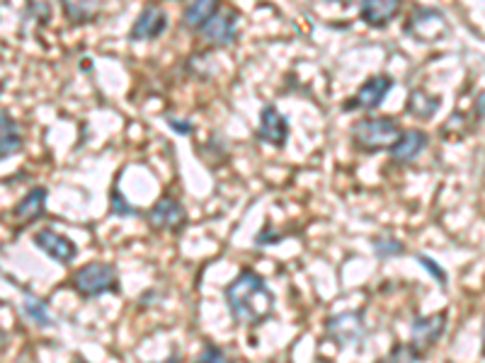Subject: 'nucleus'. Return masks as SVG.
<instances>
[{
    "label": "nucleus",
    "mask_w": 485,
    "mask_h": 363,
    "mask_svg": "<svg viewBox=\"0 0 485 363\" xmlns=\"http://www.w3.org/2000/svg\"><path fill=\"white\" fill-rule=\"evenodd\" d=\"M223 298L230 310V317L238 324L255 327L270 320L274 310V293L264 279L253 269H243L223 290Z\"/></svg>",
    "instance_id": "1"
},
{
    "label": "nucleus",
    "mask_w": 485,
    "mask_h": 363,
    "mask_svg": "<svg viewBox=\"0 0 485 363\" xmlns=\"http://www.w3.org/2000/svg\"><path fill=\"white\" fill-rule=\"evenodd\" d=\"M401 126L391 117H369L354 124L352 141L364 153H377V151H391L394 143L401 138Z\"/></svg>",
    "instance_id": "2"
},
{
    "label": "nucleus",
    "mask_w": 485,
    "mask_h": 363,
    "mask_svg": "<svg viewBox=\"0 0 485 363\" xmlns=\"http://www.w3.org/2000/svg\"><path fill=\"white\" fill-rule=\"evenodd\" d=\"M71 286L81 293L82 298H98L102 293L119 290V274H117V269L112 264L91 262V264H82L71 276Z\"/></svg>",
    "instance_id": "3"
},
{
    "label": "nucleus",
    "mask_w": 485,
    "mask_h": 363,
    "mask_svg": "<svg viewBox=\"0 0 485 363\" xmlns=\"http://www.w3.org/2000/svg\"><path fill=\"white\" fill-rule=\"evenodd\" d=\"M446 330V313H435L428 317H418L411 327V356L422 359V354H428L429 349L435 347L437 341L442 339Z\"/></svg>",
    "instance_id": "4"
},
{
    "label": "nucleus",
    "mask_w": 485,
    "mask_h": 363,
    "mask_svg": "<svg viewBox=\"0 0 485 363\" xmlns=\"http://www.w3.org/2000/svg\"><path fill=\"white\" fill-rule=\"evenodd\" d=\"M330 341H335L337 347H354V344H362L364 341V320L362 313H342L333 315L325 324Z\"/></svg>",
    "instance_id": "5"
},
{
    "label": "nucleus",
    "mask_w": 485,
    "mask_h": 363,
    "mask_svg": "<svg viewBox=\"0 0 485 363\" xmlns=\"http://www.w3.org/2000/svg\"><path fill=\"white\" fill-rule=\"evenodd\" d=\"M408 34L420 41H437L449 34V22L439 10L420 8L415 15L408 20Z\"/></svg>",
    "instance_id": "6"
},
{
    "label": "nucleus",
    "mask_w": 485,
    "mask_h": 363,
    "mask_svg": "<svg viewBox=\"0 0 485 363\" xmlns=\"http://www.w3.org/2000/svg\"><path fill=\"white\" fill-rule=\"evenodd\" d=\"M394 88V78L391 75H374L369 81L364 82L362 88L357 90V95L350 97L345 102V112H354V109H377L381 102L386 99V95Z\"/></svg>",
    "instance_id": "7"
},
{
    "label": "nucleus",
    "mask_w": 485,
    "mask_h": 363,
    "mask_svg": "<svg viewBox=\"0 0 485 363\" xmlns=\"http://www.w3.org/2000/svg\"><path fill=\"white\" fill-rule=\"evenodd\" d=\"M149 223L160 233H178L187 223V211L182 209V203L175 202L173 196H163L149 211Z\"/></svg>",
    "instance_id": "8"
},
{
    "label": "nucleus",
    "mask_w": 485,
    "mask_h": 363,
    "mask_svg": "<svg viewBox=\"0 0 485 363\" xmlns=\"http://www.w3.org/2000/svg\"><path fill=\"white\" fill-rule=\"evenodd\" d=\"M257 141L270 143L272 148H284L289 138V121L287 117L274 105H267L260 114V126H257Z\"/></svg>",
    "instance_id": "9"
},
{
    "label": "nucleus",
    "mask_w": 485,
    "mask_h": 363,
    "mask_svg": "<svg viewBox=\"0 0 485 363\" xmlns=\"http://www.w3.org/2000/svg\"><path fill=\"white\" fill-rule=\"evenodd\" d=\"M202 37L214 47H230L238 37V15L233 10H219L209 22L202 27Z\"/></svg>",
    "instance_id": "10"
},
{
    "label": "nucleus",
    "mask_w": 485,
    "mask_h": 363,
    "mask_svg": "<svg viewBox=\"0 0 485 363\" xmlns=\"http://www.w3.org/2000/svg\"><path fill=\"white\" fill-rule=\"evenodd\" d=\"M34 245H37L44 255H49L54 262H58V264H68V262H74L75 255H78L75 242L71 240V238H66V235L51 230V228H44V230L34 235Z\"/></svg>",
    "instance_id": "11"
},
{
    "label": "nucleus",
    "mask_w": 485,
    "mask_h": 363,
    "mask_svg": "<svg viewBox=\"0 0 485 363\" xmlns=\"http://www.w3.org/2000/svg\"><path fill=\"white\" fill-rule=\"evenodd\" d=\"M165 30H168V13L158 5H146L139 13V17L134 20L129 37L134 41H151L158 39Z\"/></svg>",
    "instance_id": "12"
},
{
    "label": "nucleus",
    "mask_w": 485,
    "mask_h": 363,
    "mask_svg": "<svg viewBox=\"0 0 485 363\" xmlns=\"http://www.w3.org/2000/svg\"><path fill=\"white\" fill-rule=\"evenodd\" d=\"M429 145V136L425 131L411 129L403 131L401 138L395 141L394 148H391V160L395 165H408V162L418 160L420 155L425 153V148Z\"/></svg>",
    "instance_id": "13"
},
{
    "label": "nucleus",
    "mask_w": 485,
    "mask_h": 363,
    "mask_svg": "<svg viewBox=\"0 0 485 363\" xmlns=\"http://www.w3.org/2000/svg\"><path fill=\"white\" fill-rule=\"evenodd\" d=\"M401 3L403 0H362V20L369 27H386L401 10Z\"/></svg>",
    "instance_id": "14"
},
{
    "label": "nucleus",
    "mask_w": 485,
    "mask_h": 363,
    "mask_svg": "<svg viewBox=\"0 0 485 363\" xmlns=\"http://www.w3.org/2000/svg\"><path fill=\"white\" fill-rule=\"evenodd\" d=\"M47 189L44 186H34L30 192L22 196V202H17V206L13 209V216L22 223H32L37 218L44 213V206H47Z\"/></svg>",
    "instance_id": "15"
},
{
    "label": "nucleus",
    "mask_w": 485,
    "mask_h": 363,
    "mask_svg": "<svg viewBox=\"0 0 485 363\" xmlns=\"http://www.w3.org/2000/svg\"><path fill=\"white\" fill-rule=\"evenodd\" d=\"M219 0H189L182 13V24H187L189 30H202L219 13Z\"/></svg>",
    "instance_id": "16"
},
{
    "label": "nucleus",
    "mask_w": 485,
    "mask_h": 363,
    "mask_svg": "<svg viewBox=\"0 0 485 363\" xmlns=\"http://www.w3.org/2000/svg\"><path fill=\"white\" fill-rule=\"evenodd\" d=\"M0 121H3L0 124V158L8 160V158L22 151V134H20L15 119L8 112H3Z\"/></svg>",
    "instance_id": "17"
},
{
    "label": "nucleus",
    "mask_w": 485,
    "mask_h": 363,
    "mask_svg": "<svg viewBox=\"0 0 485 363\" xmlns=\"http://www.w3.org/2000/svg\"><path fill=\"white\" fill-rule=\"evenodd\" d=\"M61 8L68 22L88 24L100 15L102 0H61Z\"/></svg>",
    "instance_id": "18"
},
{
    "label": "nucleus",
    "mask_w": 485,
    "mask_h": 363,
    "mask_svg": "<svg viewBox=\"0 0 485 363\" xmlns=\"http://www.w3.org/2000/svg\"><path fill=\"white\" fill-rule=\"evenodd\" d=\"M439 102H442L439 97L428 95L425 90H412L411 97H408V112L418 119H429L439 109Z\"/></svg>",
    "instance_id": "19"
},
{
    "label": "nucleus",
    "mask_w": 485,
    "mask_h": 363,
    "mask_svg": "<svg viewBox=\"0 0 485 363\" xmlns=\"http://www.w3.org/2000/svg\"><path fill=\"white\" fill-rule=\"evenodd\" d=\"M22 310H25L27 317H30L34 324H39V327H51V324H54L49 307H47L44 300L37 298V296H27L25 303H22Z\"/></svg>",
    "instance_id": "20"
},
{
    "label": "nucleus",
    "mask_w": 485,
    "mask_h": 363,
    "mask_svg": "<svg viewBox=\"0 0 485 363\" xmlns=\"http://www.w3.org/2000/svg\"><path fill=\"white\" fill-rule=\"evenodd\" d=\"M374 252H377L378 259H391L403 255L405 247L398 240H391V238H378V240H374Z\"/></svg>",
    "instance_id": "21"
},
{
    "label": "nucleus",
    "mask_w": 485,
    "mask_h": 363,
    "mask_svg": "<svg viewBox=\"0 0 485 363\" xmlns=\"http://www.w3.org/2000/svg\"><path fill=\"white\" fill-rule=\"evenodd\" d=\"M195 363H230V359L221 347H216L212 341H206L204 349H202V354L197 356V361Z\"/></svg>",
    "instance_id": "22"
},
{
    "label": "nucleus",
    "mask_w": 485,
    "mask_h": 363,
    "mask_svg": "<svg viewBox=\"0 0 485 363\" xmlns=\"http://www.w3.org/2000/svg\"><path fill=\"white\" fill-rule=\"evenodd\" d=\"M109 209L115 216H139V209H134L132 203L126 202L119 189H112V202H109Z\"/></svg>",
    "instance_id": "23"
},
{
    "label": "nucleus",
    "mask_w": 485,
    "mask_h": 363,
    "mask_svg": "<svg viewBox=\"0 0 485 363\" xmlns=\"http://www.w3.org/2000/svg\"><path fill=\"white\" fill-rule=\"evenodd\" d=\"M418 262L422 266H425V269H428L429 274L435 276L437 281L442 283V286H446V272H445V269H442V266L435 264V262H432V259H429L428 255H418Z\"/></svg>",
    "instance_id": "24"
},
{
    "label": "nucleus",
    "mask_w": 485,
    "mask_h": 363,
    "mask_svg": "<svg viewBox=\"0 0 485 363\" xmlns=\"http://www.w3.org/2000/svg\"><path fill=\"white\" fill-rule=\"evenodd\" d=\"M170 126H173L178 134H185V136H189L192 134V126H189V121H178V119H170Z\"/></svg>",
    "instance_id": "25"
},
{
    "label": "nucleus",
    "mask_w": 485,
    "mask_h": 363,
    "mask_svg": "<svg viewBox=\"0 0 485 363\" xmlns=\"http://www.w3.org/2000/svg\"><path fill=\"white\" fill-rule=\"evenodd\" d=\"M476 112H478V117H481V119H485V90L476 97Z\"/></svg>",
    "instance_id": "26"
},
{
    "label": "nucleus",
    "mask_w": 485,
    "mask_h": 363,
    "mask_svg": "<svg viewBox=\"0 0 485 363\" xmlns=\"http://www.w3.org/2000/svg\"><path fill=\"white\" fill-rule=\"evenodd\" d=\"M398 351H401V349H398ZM398 351H395L394 356H388V359H381V361H377V363H401V356H398Z\"/></svg>",
    "instance_id": "27"
},
{
    "label": "nucleus",
    "mask_w": 485,
    "mask_h": 363,
    "mask_svg": "<svg viewBox=\"0 0 485 363\" xmlns=\"http://www.w3.org/2000/svg\"><path fill=\"white\" fill-rule=\"evenodd\" d=\"M483 351H485V320H483Z\"/></svg>",
    "instance_id": "28"
},
{
    "label": "nucleus",
    "mask_w": 485,
    "mask_h": 363,
    "mask_svg": "<svg viewBox=\"0 0 485 363\" xmlns=\"http://www.w3.org/2000/svg\"><path fill=\"white\" fill-rule=\"evenodd\" d=\"M75 363H88V361H82V359H75Z\"/></svg>",
    "instance_id": "29"
},
{
    "label": "nucleus",
    "mask_w": 485,
    "mask_h": 363,
    "mask_svg": "<svg viewBox=\"0 0 485 363\" xmlns=\"http://www.w3.org/2000/svg\"><path fill=\"white\" fill-rule=\"evenodd\" d=\"M170 363H178V359H173V361H170Z\"/></svg>",
    "instance_id": "30"
}]
</instances>
